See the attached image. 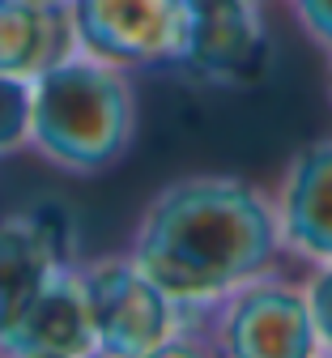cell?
<instances>
[{"mask_svg": "<svg viewBox=\"0 0 332 358\" xmlns=\"http://www.w3.org/2000/svg\"><path fill=\"white\" fill-rule=\"evenodd\" d=\"M128 256L179 307L187 333L196 337L201 320L226 294L277 268V260L286 256L273 192L243 175L171 179L140 209Z\"/></svg>", "mask_w": 332, "mask_h": 358, "instance_id": "obj_1", "label": "cell"}, {"mask_svg": "<svg viewBox=\"0 0 332 358\" xmlns=\"http://www.w3.org/2000/svg\"><path fill=\"white\" fill-rule=\"evenodd\" d=\"M136 141L132 73L85 52L60 56L30 81L26 150L68 179H99L115 171Z\"/></svg>", "mask_w": 332, "mask_h": 358, "instance_id": "obj_2", "label": "cell"}, {"mask_svg": "<svg viewBox=\"0 0 332 358\" xmlns=\"http://www.w3.org/2000/svg\"><path fill=\"white\" fill-rule=\"evenodd\" d=\"M81 273H85L99 354L154 358V354H175V350H201V341L187 333L179 307L150 282V273L128 252L81 260Z\"/></svg>", "mask_w": 332, "mask_h": 358, "instance_id": "obj_3", "label": "cell"}, {"mask_svg": "<svg viewBox=\"0 0 332 358\" xmlns=\"http://www.w3.org/2000/svg\"><path fill=\"white\" fill-rule=\"evenodd\" d=\"M205 354L230 358H311L319 354L315 320L307 307L303 278H286L281 268L243 282L226 294L196 329Z\"/></svg>", "mask_w": 332, "mask_h": 358, "instance_id": "obj_4", "label": "cell"}, {"mask_svg": "<svg viewBox=\"0 0 332 358\" xmlns=\"http://www.w3.org/2000/svg\"><path fill=\"white\" fill-rule=\"evenodd\" d=\"M73 48L124 73L183 69L192 38L187 0H64Z\"/></svg>", "mask_w": 332, "mask_h": 358, "instance_id": "obj_5", "label": "cell"}, {"mask_svg": "<svg viewBox=\"0 0 332 358\" xmlns=\"http://www.w3.org/2000/svg\"><path fill=\"white\" fill-rule=\"evenodd\" d=\"M187 5H192V38L183 69L222 90L252 85L268 52L264 0H187Z\"/></svg>", "mask_w": 332, "mask_h": 358, "instance_id": "obj_6", "label": "cell"}, {"mask_svg": "<svg viewBox=\"0 0 332 358\" xmlns=\"http://www.w3.org/2000/svg\"><path fill=\"white\" fill-rule=\"evenodd\" d=\"M73 256V231L60 213L17 209L0 217V345L22 324L47 278L56 273V264Z\"/></svg>", "mask_w": 332, "mask_h": 358, "instance_id": "obj_7", "label": "cell"}, {"mask_svg": "<svg viewBox=\"0 0 332 358\" xmlns=\"http://www.w3.org/2000/svg\"><path fill=\"white\" fill-rule=\"evenodd\" d=\"M281 252L319 264L332 260V137L298 145L273 188Z\"/></svg>", "mask_w": 332, "mask_h": 358, "instance_id": "obj_8", "label": "cell"}, {"mask_svg": "<svg viewBox=\"0 0 332 358\" xmlns=\"http://www.w3.org/2000/svg\"><path fill=\"white\" fill-rule=\"evenodd\" d=\"M0 354L17 358H85L99 354V337H94L89 320V294H85V273L81 260H60L56 273L47 278L38 299L22 316V324L9 333Z\"/></svg>", "mask_w": 332, "mask_h": 358, "instance_id": "obj_9", "label": "cell"}, {"mask_svg": "<svg viewBox=\"0 0 332 358\" xmlns=\"http://www.w3.org/2000/svg\"><path fill=\"white\" fill-rule=\"evenodd\" d=\"M73 52L64 0H0V73L34 81Z\"/></svg>", "mask_w": 332, "mask_h": 358, "instance_id": "obj_10", "label": "cell"}, {"mask_svg": "<svg viewBox=\"0 0 332 358\" xmlns=\"http://www.w3.org/2000/svg\"><path fill=\"white\" fill-rule=\"evenodd\" d=\"M26 128H30V81L0 73V158L26 150Z\"/></svg>", "mask_w": 332, "mask_h": 358, "instance_id": "obj_11", "label": "cell"}, {"mask_svg": "<svg viewBox=\"0 0 332 358\" xmlns=\"http://www.w3.org/2000/svg\"><path fill=\"white\" fill-rule=\"evenodd\" d=\"M303 290H307V307H311V320H315L319 354H332V260L307 264Z\"/></svg>", "mask_w": 332, "mask_h": 358, "instance_id": "obj_12", "label": "cell"}, {"mask_svg": "<svg viewBox=\"0 0 332 358\" xmlns=\"http://www.w3.org/2000/svg\"><path fill=\"white\" fill-rule=\"evenodd\" d=\"M281 5L294 13V26L311 48L332 56V0H281Z\"/></svg>", "mask_w": 332, "mask_h": 358, "instance_id": "obj_13", "label": "cell"}, {"mask_svg": "<svg viewBox=\"0 0 332 358\" xmlns=\"http://www.w3.org/2000/svg\"><path fill=\"white\" fill-rule=\"evenodd\" d=\"M324 94H328V107H332V56H328V73H324Z\"/></svg>", "mask_w": 332, "mask_h": 358, "instance_id": "obj_14", "label": "cell"}]
</instances>
